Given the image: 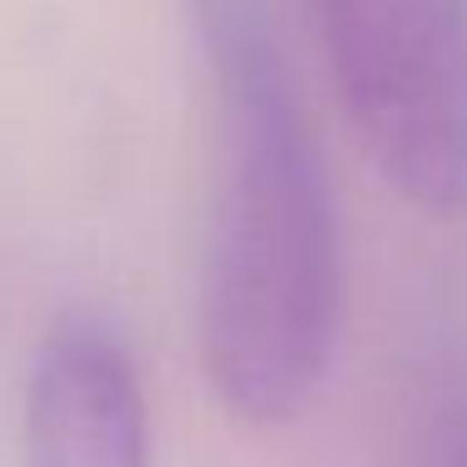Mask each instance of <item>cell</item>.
Here are the masks:
<instances>
[{"mask_svg":"<svg viewBox=\"0 0 467 467\" xmlns=\"http://www.w3.org/2000/svg\"><path fill=\"white\" fill-rule=\"evenodd\" d=\"M362 156L407 206L467 212V0H312Z\"/></svg>","mask_w":467,"mask_h":467,"instance_id":"obj_2","label":"cell"},{"mask_svg":"<svg viewBox=\"0 0 467 467\" xmlns=\"http://www.w3.org/2000/svg\"><path fill=\"white\" fill-rule=\"evenodd\" d=\"M26 467H151V407L126 342L91 312L41 337L21 417Z\"/></svg>","mask_w":467,"mask_h":467,"instance_id":"obj_3","label":"cell"},{"mask_svg":"<svg viewBox=\"0 0 467 467\" xmlns=\"http://www.w3.org/2000/svg\"><path fill=\"white\" fill-rule=\"evenodd\" d=\"M407 467H467V352L427 367L412 407Z\"/></svg>","mask_w":467,"mask_h":467,"instance_id":"obj_4","label":"cell"},{"mask_svg":"<svg viewBox=\"0 0 467 467\" xmlns=\"http://www.w3.org/2000/svg\"><path fill=\"white\" fill-rule=\"evenodd\" d=\"M222 161L202 262V367L232 417L272 427L322 387L342 327L337 196L256 0H196Z\"/></svg>","mask_w":467,"mask_h":467,"instance_id":"obj_1","label":"cell"}]
</instances>
